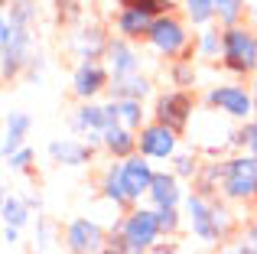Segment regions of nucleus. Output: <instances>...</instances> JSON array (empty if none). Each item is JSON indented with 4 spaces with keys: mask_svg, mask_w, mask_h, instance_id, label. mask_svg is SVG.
I'll use <instances>...</instances> for the list:
<instances>
[{
    "mask_svg": "<svg viewBox=\"0 0 257 254\" xmlns=\"http://www.w3.org/2000/svg\"><path fill=\"white\" fill-rule=\"evenodd\" d=\"M182 212H186L192 238H199L202 244H225L234 231V218L221 196H208L202 189H192L186 192Z\"/></svg>",
    "mask_w": 257,
    "mask_h": 254,
    "instance_id": "obj_1",
    "label": "nucleus"
},
{
    "mask_svg": "<svg viewBox=\"0 0 257 254\" xmlns=\"http://www.w3.org/2000/svg\"><path fill=\"white\" fill-rule=\"evenodd\" d=\"M221 69L234 78H254L257 75V30L247 20L234 26H225L221 33Z\"/></svg>",
    "mask_w": 257,
    "mask_h": 254,
    "instance_id": "obj_2",
    "label": "nucleus"
},
{
    "mask_svg": "<svg viewBox=\"0 0 257 254\" xmlns=\"http://www.w3.org/2000/svg\"><path fill=\"white\" fill-rule=\"evenodd\" d=\"M33 59V26L13 23L10 17L0 20V75L4 82H13L26 72Z\"/></svg>",
    "mask_w": 257,
    "mask_h": 254,
    "instance_id": "obj_3",
    "label": "nucleus"
},
{
    "mask_svg": "<svg viewBox=\"0 0 257 254\" xmlns=\"http://www.w3.org/2000/svg\"><path fill=\"white\" fill-rule=\"evenodd\" d=\"M192 39L195 36L189 33V20L179 17L176 10H170V13L153 17L150 33H147L144 43L163 59H179V56H189V52H192Z\"/></svg>",
    "mask_w": 257,
    "mask_h": 254,
    "instance_id": "obj_4",
    "label": "nucleus"
},
{
    "mask_svg": "<svg viewBox=\"0 0 257 254\" xmlns=\"http://www.w3.org/2000/svg\"><path fill=\"white\" fill-rule=\"evenodd\" d=\"M221 173V189L218 196L225 202H257V157L247 150L231 153Z\"/></svg>",
    "mask_w": 257,
    "mask_h": 254,
    "instance_id": "obj_5",
    "label": "nucleus"
},
{
    "mask_svg": "<svg viewBox=\"0 0 257 254\" xmlns=\"http://www.w3.org/2000/svg\"><path fill=\"white\" fill-rule=\"evenodd\" d=\"M208 111H218V114L231 117V121L244 124L257 114V98L251 91V85H241V82H218V85H208L205 95H202Z\"/></svg>",
    "mask_w": 257,
    "mask_h": 254,
    "instance_id": "obj_6",
    "label": "nucleus"
},
{
    "mask_svg": "<svg viewBox=\"0 0 257 254\" xmlns=\"http://www.w3.org/2000/svg\"><path fill=\"white\" fill-rule=\"evenodd\" d=\"M192 111H195V98L192 91L186 88H166L160 91L157 98H153V108H150V117L166 127H173V131L186 134L189 124H192Z\"/></svg>",
    "mask_w": 257,
    "mask_h": 254,
    "instance_id": "obj_7",
    "label": "nucleus"
},
{
    "mask_svg": "<svg viewBox=\"0 0 257 254\" xmlns=\"http://www.w3.org/2000/svg\"><path fill=\"white\" fill-rule=\"evenodd\" d=\"M120 222V231H124V238L127 241H134V244H140V248H147L150 251L153 244L163 238V231H160V218H157V209H153L150 202H137V205H131V209L124 212V215L117 218Z\"/></svg>",
    "mask_w": 257,
    "mask_h": 254,
    "instance_id": "obj_8",
    "label": "nucleus"
},
{
    "mask_svg": "<svg viewBox=\"0 0 257 254\" xmlns=\"http://www.w3.org/2000/svg\"><path fill=\"white\" fill-rule=\"evenodd\" d=\"M111 85V69L104 65V59H78V65L72 69V95L78 101H98L101 95H107Z\"/></svg>",
    "mask_w": 257,
    "mask_h": 254,
    "instance_id": "obj_9",
    "label": "nucleus"
},
{
    "mask_svg": "<svg viewBox=\"0 0 257 254\" xmlns=\"http://www.w3.org/2000/svg\"><path fill=\"white\" fill-rule=\"evenodd\" d=\"M179 131H173V127L160 124V121H147L144 127L137 131V150L144 153V157H150L153 163H166V160L176 157V150H179Z\"/></svg>",
    "mask_w": 257,
    "mask_h": 254,
    "instance_id": "obj_10",
    "label": "nucleus"
},
{
    "mask_svg": "<svg viewBox=\"0 0 257 254\" xmlns=\"http://www.w3.org/2000/svg\"><path fill=\"white\" fill-rule=\"evenodd\" d=\"M117 121V111H114V98L107 101H82L72 114V131L78 137H88V134H104L107 127Z\"/></svg>",
    "mask_w": 257,
    "mask_h": 254,
    "instance_id": "obj_11",
    "label": "nucleus"
},
{
    "mask_svg": "<svg viewBox=\"0 0 257 254\" xmlns=\"http://www.w3.org/2000/svg\"><path fill=\"white\" fill-rule=\"evenodd\" d=\"M65 251L69 254H94L107 244V231L94 218H72L65 225Z\"/></svg>",
    "mask_w": 257,
    "mask_h": 254,
    "instance_id": "obj_12",
    "label": "nucleus"
},
{
    "mask_svg": "<svg viewBox=\"0 0 257 254\" xmlns=\"http://www.w3.org/2000/svg\"><path fill=\"white\" fill-rule=\"evenodd\" d=\"M120 170H124V186H127V196H131V202H144L147 192H150L153 186V176H157V170H153V160L144 157V153H134V157L120 160Z\"/></svg>",
    "mask_w": 257,
    "mask_h": 254,
    "instance_id": "obj_13",
    "label": "nucleus"
},
{
    "mask_svg": "<svg viewBox=\"0 0 257 254\" xmlns=\"http://www.w3.org/2000/svg\"><path fill=\"white\" fill-rule=\"evenodd\" d=\"M49 160L56 166H69V170H78V166H88L94 157V147L88 144L85 137H59L46 147Z\"/></svg>",
    "mask_w": 257,
    "mask_h": 254,
    "instance_id": "obj_14",
    "label": "nucleus"
},
{
    "mask_svg": "<svg viewBox=\"0 0 257 254\" xmlns=\"http://www.w3.org/2000/svg\"><path fill=\"white\" fill-rule=\"evenodd\" d=\"M140 49L134 39H124L114 33L111 43H107V52H104V65L111 69V78L114 75H134V72H140Z\"/></svg>",
    "mask_w": 257,
    "mask_h": 254,
    "instance_id": "obj_15",
    "label": "nucleus"
},
{
    "mask_svg": "<svg viewBox=\"0 0 257 254\" xmlns=\"http://www.w3.org/2000/svg\"><path fill=\"white\" fill-rule=\"evenodd\" d=\"M147 202L153 209H163V205H182L186 202V189H182V179L173 170H157L153 186L147 192Z\"/></svg>",
    "mask_w": 257,
    "mask_h": 254,
    "instance_id": "obj_16",
    "label": "nucleus"
},
{
    "mask_svg": "<svg viewBox=\"0 0 257 254\" xmlns=\"http://www.w3.org/2000/svg\"><path fill=\"white\" fill-rule=\"evenodd\" d=\"M101 150H104L111 160L134 157V153H137V131H131L127 124L114 121L104 134H101Z\"/></svg>",
    "mask_w": 257,
    "mask_h": 254,
    "instance_id": "obj_17",
    "label": "nucleus"
},
{
    "mask_svg": "<svg viewBox=\"0 0 257 254\" xmlns=\"http://www.w3.org/2000/svg\"><path fill=\"white\" fill-rule=\"evenodd\" d=\"M107 43H111V33H104L94 23H88L78 33H72V49H75L78 59H104Z\"/></svg>",
    "mask_w": 257,
    "mask_h": 254,
    "instance_id": "obj_18",
    "label": "nucleus"
},
{
    "mask_svg": "<svg viewBox=\"0 0 257 254\" xmlns=\"http://www.w3.org/2000/svg\"><path fill=\"white\" fill-rule=\"evenodd\" d=\"M153 17L144 10H134V7H117V17H114V33L134 43H144L147 33H150Z\"/></svg>",
    "mask_w": 257,
    "mask_h": 254,
    "instance_id": "obj_19",
    "label": "nucleus"
},
{
    "mask_svg": "<svg viewBox=\"0 0 257 254\" xmlns=\"http://www.w3.org/2000/svg\"><path fill=\"white\" fill-rule=\"evenodd\" d=\"M101 199L111 202L114 209H131V196H127V186H124V170H120V160L104 166L101 173Z\"/></svg>",
    "mask_w": 257,
    "mask_h": 254,
    "instance_id": "obj_20",
    "label": "nucleus"
},
{
    "mask_svg": "<svg viewBox=\"0 0 257 254\" xmlns=\"http://www.w3.org/2000/svg\"><path fill=\"white\" fill-rule=\"evenodd\" d=\"M30 131H33V117L26 114V111H7V117H4V147H0L4 160L26 144Z\"/></svg>",
    "mask_w": 257,
    "mask_h": 254,
    "instance_id": "obj_21",
    "label": "nucleus"
},
{
    "mask_svg": "<svg viewBox=\"0 0 257 254\" xmlns=\"http://www.w3.org/2000/svg\"><path fill=\"white\" fill-rule=\"evenodd\" d=\"M153 95V82L144 75V72H134V75H114L111 85H107V98H147Z\"/></svg>",
    "mask_w": 257,
    "mask_h": 254,
    "instance_id": "obj_22",
    "label": "nucleus"
},
{
    "mask_svg": "<svg viewBox=\"0 0 257 254\" xmlns=\"http://www.w3.org/2000/svg\"><path fill=\"white\" fill-rule=\"evenodd\" d=\"M221 33L225 26L212 23V26H202L192 39V56L199 62H221Z\"/></svg>",
    "mask_w": 257,
    "mask_h": 254,
    "instance_id": "obj_23",
    "label": "nucleus"
},
{
    "mask_svg": "<svg viewBox=\"0 0 257 254\" xmlns=\"http://www.w3.org/2000/svg\"><path fill=\"white\" fill-rule=\"evenodd\" d=\"M166 75H170V85H173V88H186V91H195V85H199V72H195V59H189V56L170 59V65H166Z\"/></svg>",
    "mask_w": 257,
    "mask_h": 254,
    "instance_id": "obj_24",
    "label": "nucleus"
},
{
    "mask_svg": "<svg viewBox=\"0 0 257 254\" xmlns=\"http://www.w3.org/2000/svg\"><path fill=\"white\" fill-rule=\"evenodd\" d=\"M182 17H186V20H189V26H195V30L218 23V10H215V0H182Z\"/></svg>",
    "mask_w": 257,
    "mask_h": 254,
    "instance_id": "obj_25",
    "label": "nucleus"
},
{
    "mask_svg": "<svg viewBox=\"0 0 257 254\" xmlns=\"http://www.w3.org/2000/svg\"><path fill=\"white\" fill-rule=\"evenodd\" d=\"M114 111H117V121L131 131H140L147 124V108L140 98H114Z\"/></svg>",
    "mask_w": 257,
    "mask_h": 254,
    "instance_id": "obj_26",
    "label": "nucleus"
},
{
    "mask_svg": "<svg viewBox=\"0 0 257 254\" xmlns=\"http://www.w3.org/2000/svg\"><path fill=\"white\" fill-rule=\"evenodd\" d=\"M30 209H33V205L26 202V199H20V196H7V199H4V209H0V215H4V225H17V228H26V225H30Z\"/></svg>",
    "mask_w": 257,
    "mask_h": 254,
    "instance_id": "obj_27",
    "label": "nucleus"
},
{
    "mask_svg": "<svg viewBox=\"0 0 257 254\" xmlns=\"http://www.w3.org/2000/svg\"><path fill=\"white\" fill-rule=\"evenodd\" d=\"M221 173H225V163H221V160L202 163L199 176H195V189L208 192V196H218V189H221Z\"/></svg>",
    "mask_w": 257,
    "mask_h": 254,
    "instance_id": "obj_28",
    "label": "nucleus"
},
{
    "mask_svg": "<svg viewBox=\"0 0 257 254\" xmlns=\"http://www.w3.org/2000/svg\"><path fill=\"white\" fill-rule=\"evenodd\" d=\"M170 163H173L170 170L182 179V183H195V176H199V170H202L195 150H176V157L170 160Z\"/></svg>",
    "mask_w": 257,
    "mask_h": 254,
    "instance_id": "obj_29",
    "label": "nucleus"
},
{
    "mask_svg": "<svg viewBox=\"0 0 257 254\" xmlns=\"http://www.w3.org/2000/svg\"><path fill=\"white\" fill-rule=\"evenodd\" d=\"M228 137H231L234 150H247V153H254V157H257V114L251 117V121H244L238 131H231Z\"/></svg>",
    "mask_w": 257,
    "mask_h": 254,
    "instance_id": "obj_30",
    "label": "nucleus"
},
{
    "mask_svg": "<svg viewBox=\"0 0 257 254\" xmlns=\"http://www.w3.org/2000/svg\"><path fill=\"white\" fill-rule=\"evenodd\" d=\"M215 10L221 26H234L247 17V0H215Z\"/></svg>",
    "mask_w": 257,
    "mask_h": 254,
    "instance_id": "obj_31",
    "label": "nucleus"
},
{
    "mask_svg": "<svg viewBox=\"0 0 257 254\" xmlns=\"http://www.w3.org/2000/svg\"><path fill=\"white\" fill-rule=\"evenodd\" d=\"M157 218H160L163 238H173L182 228V222H186V212H182V205H163V209H157Z\"/></svg>",
    "mask_w": 257,
    "mask_h": 254,
    "instance_id": "obj_32",
    "label": "nucleus"
},
{
    "mask_svg": "<svg viewBox=\"0 0 257 254\" xmlns=\"http://www.w3.org/2000/svg\"><path fill=\"white\" fill-rule=\"evenodd\" d=\"M117 7H134V10H144L150 17H160V13H170L182 4L179 0H117Z\"/></svg>",
    "mask_w": 257,
    "mask_h": 254,
    "instance_id": "obj_33",
    "label": "nucleus"
},
{
    "mask_svg": "<svg viewBox=\"0 0 257 254\" xmlns=\"http://www.w3.org/2000/svg\"><path fill=\"white\" fill-rule=\"evenodd\" d=\"M7 7H10L7 17H10L13 23H23V26L36 23V0H7Z\"/></svg>",
    "mask_w": 257,
    "mask_h": 254,
    "instance_id": "obj_34",
    "label": "nucleus"
},
{
    "mask_svg": "<svg viewBox=\"0 0 257 254\" xmlns=\"http://www.w3.org/2000/svg\"><path fill=\"white\" fill-rule=\"evenodd\" d=\"M107 244H111L114 251H120V254H147V248H140V244H134V241H127V238H124L120 222H114V228L107 231Z\"/></svg>",
    "mask_w": 257,
    "mask_h": 254,
    "instance_id": "obj_35",
    "label": "nucleus"
},
{
    "mask_svg": "<svg viewBox=\"0 0 257 254\" xmlns=\"http://www.w3.org/2000/svg\"><path fill=\"white\" fill-rule=\"evenodd\" d=\"M33 160H36L33 147H30V144H23L17 153H10V157H7V170H10V173H26V170L33 166Z\"/></svg>",
    "mask_w": 257,
    "mask_h": 254,
    "instance_id": "obj_36",
    "label": "nucleus"
},
{
    "mask_svg": "<svg viewBox=\"0 0 257 254\" xmlns=\"http://www.w3.org/2000/svg\"><path fill=\"white\" fill-rule=\"evenodd\" d=\"M147 254H179V248H176V241H170V238H160Z\"/></svg>",
    "mask_w": 257,
    "mask_h": 254,
    "instance_id": "obj_37",
    "label": "nucleus"
},
{
    "mask_svg": "<svg viewBox=\"0 0 257 254\" xmlns=\"http://www.w3.org/2000/svg\"><path fill=\"white\" fill-rule=\"evenodd\" d=\"M20 231L23 228H17V225H4V244L7 248H13V244L20 241Z\"/></svg>",
    "mask_w": 257,
    "mask_h": 254,
    "instance_id": "obj_38",
    "label": "nucleus"
},
{
    "mask_svg": "<svg viewBox=\"0 0 257 254\" xmlns=\"http://www.w3.org/2000/svg\"><path fill=\"white\" fill-rule=\"evenodd\" d=\"M36 244H39V251H46V248H49V225H46V222H39V235H36Z\"/></svg>",
    "mask_w": 257,
    "mask_h": 254,
    "instance_id": "obj_39",
    "label": "nucleus"
},
{
    "mask_svg": "<svg viewBox=\"0 0 257 254\" xmlns=\"http://www.w3.org/2000/svg\"><path fill=\"white\" fill-rule=\"evenodd\" d=\"M244 20L257 30V4H247V17H244Z\"/></svg>",
    "mask_w": 257,
    "mask_h": 254,
    "instance_id": "obj_40",
    "label": "nucleus"
},
{
    "mask_svg": "<svg viewBox=\"0 0 257 254\" xmlns=\"http://www.w3.org/2000/svg\"><path fill=\"white\" fill-rule=\"evenodd\" d=\"M218 254H244V251H241V248H238V241H234V244H221Z\"/></svg>",
    "mask_w": 257,
    "mask_h": 254,
    "instance_id": "obj_41",
    "label": "nucleus"
},
{
    "mask_svg": "<svg viewBox=\"0 0 257 254\" xmlns=\"http://www.w3.org/2000/svg\"><path fill=\"white\" fill-rule=\"evenodd\" d=\"M94 254H120V251H114L111 244H104V248H101V251H94Z\"/></svg>",
    "mask_w": 257,
    "mask_h": 254,
    "instance_id": "obj_42",
    "label": "nucleus"
},
{
    "mask_svg": "<svg viewBox=\"0 0 257 254\" xmlns=\"http://www.w3.org/2000/svg\"><path fill=\"white\" fill-rule=\"evenodd\" d=\"M251 91H254V98H257V75L251 78Z\"/></svg>",
    "mask_w": 257,
    "mask_h": 254,
    "instance_id": "obj_43",
    "label": "nucleus"
},
{
    "mask_svg": "<svg viewBox=\"0 0 257 254\" xmlns=\"http://www.w3.org/2000/svg\"><path fill=\"white\" fill-rule=\"evenodd\" d=\"M4 4H7V0H4Z\"/></svg>",
    "mask_w": 257,
    "mask_h": 254,
    "instance_id": "obj_44",
    "label": "nucleus"
}]
</instances>
